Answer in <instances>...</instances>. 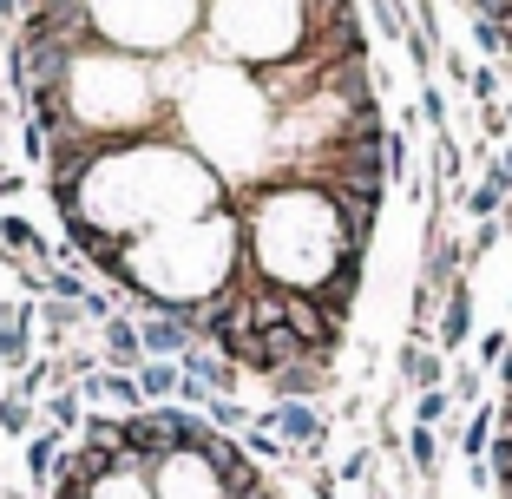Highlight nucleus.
Returning a JSON list of instances; mask_svg holds the SVG:
<instances>
[{"label": "nucleus", "mask_w": 512, "mask_h": 499, "mask_svg": "<svg viewBox=\"0 0 512 499\" xmlns=\"http://www.w3.org/2000/svg\"><path fill=\"white\" fill-rule=\"evenodd\" d=\"M480 125H486V138H506V132H512V125H506V106H486Z\"/></svg>", "instance_id": "30"}, {"label": "nucleus", "mask_w": 512, "mask_h": 499, "mask_svg": "<svg viewBox=\"0 0 512 499\" xmlns=\"http://www.w3.org/2000/svg\"><path fill=\"white\" fill-rule=\"evenodd\" d=\"M132 381H138V401H145V408H158V401H178V362H151V355H145V362H138L132 368Z\"/></svg>", "instance_id": "8"}, {"label": "nucleus", "mask_w": 512, "mask_h": 499, "mask_svg": "<svg viewBox=\"0 0 512 499\" xmlns=\"http://www.w3.org/2000/svg\"><path fill=\"white\" fill-rule=\"evenodd\" d=\"M499 165H506V171H512V145H506V152H499Z\"/></svg>", "instance_id": "39"}, {"label": "nucleus", "mask_w": 512, "mask_h": 499, "mask_svg": "<svg viewBox=\"0 0 512 499\" xmlns=\"http://www.w3.org/2000/svg\"><path fill=\"white\" fill-rule=\"evenodd\" d=\"M0 243H7V250H33V257H46V237L27 224V217H0Z\"/></svg>", "instance_id": "18"}, {"label": "nucleus", "mask_w": 512, "mask_h": 499, "mask_svg": "<svg viewBox=\"0 0 512 499\" xmlns=\"http://www.w3.org/2000/svg\"><path fill=\"white\" fill-rule=\"evenodd\" d=\"M394 375H401V388H407V394H421V388H447L453 362L440 355L434 342H414V335H407L401 355H394Z\"/></svg>", "instance_id": "2"}, {"label": "nucleus", "mask_w": 512, "mask_h": 499, "mask_svg": "<svg viewBox=\"0 0 512 499\" xmlns=\"http://www.w3.org/2000/svg\"><path fill=\"white\" fill-rule=\"evenodd\" d=\"M506 348H512V329H486V335H480V362L499 368V362H506Z\"/></svg>", "instance_id": "27"}, {"label": "nucleus", "mask_w": 512, "mask_h": 499, "mask_svg": "<svg viewBox=\"0 0 512 499\" xmlns=\"http://www.w3.org/2000/svg\"><path fill=\"white\" fill-rule=\"evenodd\" d=\"M467 480L480 486V493H493V460H467Z\"/></svg>", "instance_id": "32"}, {"label": "nucleus", "mask_w": 512, "mask_h": 499, "mask_svg": "<svg viewBox=\"0 0 512 499\" xmlns=\"http://www.w3.org/2000/svg\"><path fill=\"white\" fill-rule=\"evenodd\" d=\"M335 486H342L335 473H309V499H335Z\"/></svg>", "instance_id": "33"}, {"label": "nucleus", "mask_w": 512, "mask_h": 499, "mask_svg": "<svg viewBox=\"0 0 512 499\" xmlns=\"http://www.w3.org/2000/svg\"><path fill=\"white\" fill-rule=\"evenodd\" d=\"M204 421H211V427H217V434H243V427H250V421H256V414H250V408H243L237 394H211V401H204Z\"/></svg>", "instance_id": "13"}, {"label": "nucleus", "mask_w": 512, "mask_h": 499, "mask_svg": "<svg viewBox=\"0 0 512 499\" xmlns=\"http://www.w3.org/2000/svg\"><path fill=\"white\" fill-rule=\"evenodd\" d=\"M256 427L283 434L289 460H322V447H329V414H316V401H270L256 414Z\"/></svg>", "instance_id": "1"}, {"label": "nucleus", "mask_w": 512, "mask_h": 499, "mask_svg": "<svg viewBox=\"0 0 512 499\" xmlns=\"http://www.w3.org/2000/svg\"><path fill=\"white\" fill-rule=\"evenodd\" d=\"M473 40H480L486 53H506V60H512V40H506V27H499V20H480V14H473Z\"/></svg>", "instance_id": "25"}, {"label": "nucleus", "mask_w": 512, "mask_h": 499, "mask_svg": "<svg viewBox=\"0 0 512 499\" xmlns=\"http://www.w3.org/2000/svg\"><path fill=\"white\" fill-rule=\"evenodd\" d=\"M0 171H7V132H0Z\"/></svg>", "instance_id": "38"}, {"label": "nucleus", "mask_w": 512, "mask_h": 499, "mask_svg": "<svg viewBox=\"0 0 512 499\" xmlns=\"http://www.w3.org/2000/svg\"><path fill=\"white\" fill-rule=\"evenodd\" d=\"M79 322H86V316H79V303H53V296H46V309H40V342L60 348L66 335L79 329Z\"/></svg>", "instance_id": "12"}, {"label": "nucleus", "mask_w": 512, "mask_h": 499, "mask_svg": "<svg viewBox=\"0 0 512 499\" xmlns=\"http://www.w3.org/2000/svg\"><path fill=\"white\" fill-rule=\"evenodd\" d=\"M86 276L73 270V263H46V296H53V303H86Z\"/></svg>", "instance_id": "14"}, {"label": "nucleus", "mask_w": 512, "mask_h": 499, "mask_svg": "<svg viewBox=\"0 0 512 499\" xmlns=\"http://www.w3.org/2000/svg\"><path fill=\"white\" fill-rule=\"evenodd\" d=\"M263 388H270L276 401H322V394L335 388V362H289V368H276V375H263Z\"/></svg>", "instance_id": "3"}, {"label": "nucleus", "mask_w": 512, "mask_h": 499, "mask_svg": "<svg viewBox=\"0 0 512 499\" xmlns=\"http://www.w3.org/2000/svg\"><path fill=\"white\" fill-rule=\"evenodd\" d=\"M0 20H14V27H20V0H0Z\"/></svg>", "instance_id": "35"}, {"label": "nucleus", "mask_w": 512, "mask_h": 499, "mask_svg": "<svg viewBox=\"0 0 512 499\" xmlns=\"http://www.w3.org/2000/svg\"><path fill=\"white\" fill-rule=\"evenodd\" d=\"M368 499H401V493H394V486H368Z\"/></svg>", "instance_id": "36"}, {"label": "nucleus", "mask_w": 512, "mask_h": 499, "mask_svg": "<svg viewBox=\"0 0 512 499\" xmlns=\"http://www.w3.org/2000/svg\"><path fill=\"white\" fill-rule=\"evenodd\" d=\"M20 158H27V165H46V132L33 119H20Z\"/></svg>", "instance_id": "26"}, {"label": "nucleus", "mask_w": 512, "mask_h": 499, "mask_svg": "<svg viewBox=\"0 0 512 499\" xmlns=\"http://www.w3.org/2000/svg\"><path fill=\"white\" fill-rule=\"evenodd\" d=\"M473 335V283L460 276V283H447V296H440V329H434V348L440 355H453V348Z\"/></svg>", "instance_id": "5"}, {"label": "nucleus", "mask_w": 512, "mask_h": 499, "mask_svg": "<svg viewBox=\"0 0 512 499\" xmlns=\"http://www.w3.org/2000/svg\"><path fill=\"white\" fill-rule=\"evenodd\" d=\"M493 434H499V408H493V401H480V408L460 414V434H453V447H460V460H486Z\"/></svg>", "instance_id": "7"}, {"label": "nucleus", "mask_w": 512, "mask_h": 499, "mask_svg": "<svg viewBox=\"0 0 512 499\" xmlns=\"http://www.w3.org/2000/svg\"><path fill=\"white\" fill-rule=\"evenodd\" d=\"M335 480H348V486H368V480H375V447L362 440V447H355V454H348L342 467H335Z\"/></svg>", "instance_id": "22"}, {"label": "nucleus", "mask_w": 512, "mask_h": 499, "mask_svg": "<svg viewBox=\"0 0 512 499\" xmlns=\"http://www.w3.org/2000/svg\"><path fill=\"white\" fill-rule=\"evenodd\" d=\"M499 237H506V224H499V217H486V224H473V243H467V263L493 257V250H499Z\"/></svg>", "instance_id": "24"}, {"label": "nucleus", "mask_w": 512, "mask_h": 499, "mask_svg": "<svg viewBox=\"0 0 512 499\" xmlns=\"http://www.w3.org/2000/svg\"><path fill=\"white\" fill-rule=\"evenodd\" d=\"M447 394L460 401V408H480V401H486V375H480V368H453V375H447Z\"/></svg>", "instance_id": "19"}, {"label": "nucleus", "mask_w": 512, "mask_h": 499, "mask_svg": "<svg viewBox=\"0 0 512 499\" xmlns=\"http://www.w3.org/2000/svg\"><path fill=\"white\" fill-rule=\"evenodd\" d=\"M440 73H447V79H453V86H467V79H473V66H467V60H460V53H440Z\"/></svg>", "instance_id": "29"}, {"label": "nucleus", "mask_w": 512, "mask_h": 499, "mask_svg": "<svg viewBox=\"0 0 512 499\" xmlns=\"http://www.w3.org/2000/svg\"><path fill=\"white\" fill-rule=\"evenodd\" d=\"M40 414H46L53 434H79V427H86V401H79V388H53L40 401Z\"/></svg>", "instance_id": "10"}, {"label": "nucleus", "mask_w": 512, "mask_h": 499, "mask_svg": "<svg viewBox=\"0 0 512 499\" xmlns=\"http://www.w3.org/2000/svg\"><path fill=\"white\" fill-rule=\"evenodd\" d=\"M0 434H14V440H27V434H40V401H27V394H0Z\"/></svg>", "instance_id": "11"}, {"label": "nucleus", "mask_w": 512, "mask_h": 499, "mask_svg": "<svg viewBox=\"0 0 512 499\" xmlns=\"http://www.w3.org/2000/svg\"><path fill=\"white\" fill-rule=\"evenodd\" d=\"M92 499H151V480L145 473H119V480H106Z\"/></svg>", "instance_id": "23"}, {"label": "nucleus", "mask_w": 512, "mask_h": 499, "mask_svg": "<svg viewBox=\"0 0 512 499\" xmlns=\"http://www.w3.org/2000/svg\"><path fill=\"white\" fill-rule=\"evenodd\" d=\"M467 92H473V99H480V106H493V92H499V73H493V66H473Z\"/></svg>", "instance_id": "28"}, {"label": "nucleus", "mask_w": 512, "mask_h": 499, "mask_svg": "<svg viewBox=\"0 0 512 499\" xmlns=\"http://www.w3.org/2000/svg\"><path fill=\"white\" fill-rule=\"evenodd\" d=\"M20 191H27V171H0V204H14Z\"/></svg>", "instance_id": "31"}, {"label": "nucleus", "mask_w": 512, "mask_h": 499, "mask_svg": "<svg viewBox=\"0 0 512 499\" xmlns=\"http://www.w3.org/2000/svg\"><path fill=\"white\" fill-rule=\"evenodd\" d=\"M427 152H434V178L440 184H460V145H453V132H434Z\"/></svg>", "instance_id": "20"}, {"label": "nucleus", "mask_w": 512, "mask_h": 499, "mask_svg": "<svg viewBox=\"0 0 512 499\" xmlns=\"http://www.w3.org/2000/svg\"><path fill=\"white\" fill-rule=\"evenodd\" d=\"M178 375L204 381V394H237V388H243V368H237V362H224V355H217L211 342L184 348V355H178Z\"/></svg>", "instance_id": "4"}, {"label": "nucleus", "mask_w": 512, "mask_h": 499, "mask_svg": "<svg viewBox=\"0 0 512 499\" xmlns=\"http://www.w3.org/2000/svg\"><path fill=\"white\" fill-rule=\"evenodd\" d=\"M368 7H375V27L388 33L394 46H401V40H407V27H414V20H407V7H401V0H368Z\"/></svg>", "instance_id": "21"}, {"label": "nucleus", "mask_w": 512, "mask_h": 499, "mask_svg": "<svg viewBox=\"0 0 512 499\" xmlns=\"http://www.w3.org/2000/svg\"><path fill=\"white\" fill-rule=\"evenodd\" d=\"M99 355H106V368H119V375H132V368L145 362V342H138V322H132V316H112V322H99Z\"/></svg>", "instance_id": "6"}, {"label": "nucleus", "mask_w": 512, "mask_h": 499, "mask_svg": "<svg viewBox=\"0 0 512 499\" xmlns=\"http://www.w3.org/2000/svg\"><path fill=\"white\" fill-rule=\"evenodd\" d=\"M60 460H66V447H60V434H53V427H46V434H27V480L40 486V493L60 480Z\"/></svg>", "instance_id": "9"}, {"label": "nucleus", "mask_w": 512, "mask_h": 499, "mask_svg": "<svg viewBox=\"0 0 512 499\" xmlns=\"http://www.w3.org/2000/svg\"><path fill=\"white\" fill-rule=\"evenodd\" d=\"M237 440H243V454H250V460H270V467H283V460H289V447H283V434H270V427H256V421H250V427H243V434H237Z\"/></svg>", "instance_id": "17"}, {"label": "nucleus", "mask_w": 512, "mask_h": 499, "mask_svg": "<svg viewBox=\"0 0 512 499\" xmlns=\"http://www.w3.org/2000/svg\"><path fill=\"white\" fill-rule=\"evenodd\" d=\"M421 125H434V132H453V99H447V86H434V79H421Z\"/></svg>", "instance_id": "16"}, {"label": "nucleus", "mask_w": 512, "mask_h": 499, "mask_svg": "<svg viewBox=\"0 0 512 499\" xmlns=\"http://www.w3.org/2000/svg\"><path fill=\"white\" fill-rule=\"evenodd\" d=\"M499 388L512 394V348H506V362H499Z\"/></svg>", "instance_id": "34"}, {"label": "nucleus", "mask_w": 512, "mask_h": 499, "mask_svg": "<svg viewBox=\"0 0 512 499\" xmlns=\"http://www.w3.org/2000/svg\"><path fill=\"white\" fill-rule=\"evenodd\" d=\"M447 421H453V394L447 388H421V394H414V427H434V434H440Z\"/></svg>", "instance_id": "15"}, {"label": "nucleus", "mask_w": 512, "mask_h": 499, "mask_svg": "<svg viewBox=\"0 0 512 499\" xmlns=\"http://www.w3.org/2000/svg\"><path fill=\"white\" fill-rule=\"evenodd\" d=\"M499 224H506V230H512V197H506V211H499Z\"/></svg>", "instance_id": "37"}]
</instances>
